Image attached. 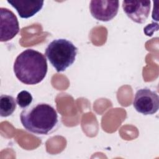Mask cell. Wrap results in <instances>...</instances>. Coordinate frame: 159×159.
I'll list each match as a JSON object with an SVG mask.
<instances>
[{"mask_svg":"<svg viewBox=\"0 0 159 159\" xmlns=\"http://www.w3.org/2000/svg\"><path fill=\"white\" fill-rule=\"evenodd\" d=\"M33 101L32 94L27 91L23 90L19 92L16 98V102L21 108L25 109L29 106Z\"/></svg>","mask_w":159,"mask_h":159,"instance_id":"obj_10","label":"cell"},{"mask_svg":"<svg viewBox=\"0 0 159 159\" xmlns=\"http://www.w3.org/2000/svg\"><path fill=\"white\" fill-rule=\"evenodd\" d=\"M119 6L118 1H95L90 2V12L96 19L107 22L112 20L117 14Z\"/></svg>","mask_w":159,"mask_h":159,"instance_id":"obj_5","label":"cell"},{"mask_svg":"<svg viewBox=\"0 0 159 159\" xmlns=\"http://www.w3.org/2000/svg\"><path fill=\"white\" fill-rule=\"evenodd\" d=\"M0 14V40L1 42H7L13 39L19 33V22L14 12L9 9L1 7Z\"/></svg>","mask_w":159,"mask_h":159,"instance_id":"obj_6","label":"cell"},{"mask_svg":"<svg viewBox=\"0 0 159 159\" xmlns=\"http://www.w3.org/2000/svg\"><path fill=\"white\" fill-rule=\"evenodd\" d=\"M16 108L15 99L9 95L1 94L0 97V114L3 117L12 114Z\"/></svg>","mask_w":159,"mask_h":159,"instance_id":"obj_9","label":"cell"},{"mask_svg":"<svg viewBox=\"0 0 159 159\" xmlns=\"http://www.w3.org/2000/svg\"><path fill=\"white\" fill-rule=\"evenodd\" d=\"M17 12L21 18L28 19L39 12L43 5V1H26V0H7Z\"/></svg>","mask_w":159,"mask_h":159,"instance_id":"obj_8","label":"cell"},{"mask_svg":"<svg viewBox=\"0 0 159 159\" xmlns=\"http://www.w3.org/2000/svg\"><path fill=\"white\" fill-rule=\"evenodd\" d=\"M20 119L25 129L37 135H47L53 132L58 122L55 108L44 102L25 108L20 114Z\"/></svg>","mask_w":159,"mask_h":159,"instance_id":"obj_2","label":"cell"},{"mask_svg":"<svg viewBox=\"0 0 159 159\" xmlns=\"http://www.w3.org/2000/svg\"><path fill=\"white\" fill-rule=\"evenodd\" d=\"M150 3V1H123L122 6L124 12L132 20L142 24L148 17Z\"/></svg>","mask_w":159,"mask_h":159,"instance_id":"obj_7","label":"cell"},{"mask_svg":"<svg viewBox=\"0 0 159 159\" xmlns=\"http://www.w3.org/2000/svg\"><path fill=\"white\" fill-rule=\"evenodd\" d=\"M13 69L16 78L20 82L34 85L40 83L45 78L48 66L44 55L28 48L16 57Z\"/></svg>","mask_w":159,"mask_h":159,"instance_id":"obj_1","label":"cell"},{"mask_svg":"<svg viewBox=\"0 0 159 159\" xmlns=\"http://www.w3.org/2000/svg\"><path fill=\"white\" fill-rule=\"evenodd\" d=\"M77 47L65 39H55L47 47L45 55L57 72L64 71L75 61Z\"/></svg>","mask_w":159,"mask_h":159,"instance_id":"obj_3","label":"cell"},{"mask_svg":"<svg viewBox=\"0 0 159 159\" xmlns=\"http://www.w3.org/2000/svg\"><path fill=\"white\" fill-rule=\"evenodd\" d=\"M133 106L137 112L143 115L153 114L159 107L158 96L149 88L140 89L135 93Z\"/></svg>","mask_w":159,"mask_h":159,"instance_id":"obj_4","label":"cell"}]
</instances>
